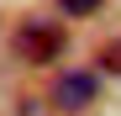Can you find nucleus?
Here are the masks:
<instances>
[{
    "label": "nucleus",
    "instance_id": "3",
    "mask_svg": "<svg viewBox=\"0 0 121 116\" xmlns=\"http://www.w3.org/2000/svg\"><path fill=\"white\" fill-rule=\"evenodd\" d=\"M100 5H105V0H58V11H63V16H95Z\"/></svg>",
    "mask_w": 121,
    "mask_h": 116
},
{
    "label": "nucleus",
    "instance_id": "2",
    "mask_svg": "<svg viewBox=\"0 0 121 116\" xmlns=\"http://www.w3.org/2000/svg\"><path fill=\"white\" fill-rule=\"evenodd\" d=\"M90 100H95V74H84V69L58 74V85H53V106L58 111H84Z\"/></svg>",
    "mask_w": 121,
    "mask_h": 116
},
{
    "label": "nucleus",
    "instance_id": "1",
    "mask_svg": "<svg viewBox=\"0 0 121 116\" xmlns=\"http://www.w3.org/2000/svg\"><path fill=\"white\" fill-rule=\"evenodd\" d=\"M11 48H16V58H21V63H53V58L63 53V27L26 21V27H16Z\"/></svg>",
    "mask_w": 121,
    "mask_h": 116
},
{
    "label": "nucleus",
    "instance_id": "4",
    "mask_svg": "<svg viewBox=\"0 0 121 116\" xmlns=\"http://www.w3.org/2000/svg\"><path fill=\"white\" fill-rule=\"evenodd\" d=\"M100 69H105V74H121V42H105V48H100Z\"/></svg>",
    "mask_w": 121,
    "mask_h": 116
}]
</instances>
